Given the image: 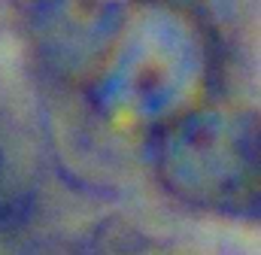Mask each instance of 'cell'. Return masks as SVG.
<instances>
[{"mask_svg":"<svg viewBox=\"0 0 261 255\" xmlns=\"http://www.w3.org/2000/svg\"><path fill=\"white\" fill-rule=\"evenodd\" d=\"M37 197V161L34 149L0 97V225L21 222Z\"/></svg>","mask_w":261,"mask_h":255,"instance_id":"3957f363","label":"cell"},{"mask_svg":"<svg viewBox=\"0 0 261 255\" xmlns=\"http://www.w3.org/2000/svg\"><path fill=\"white\" fill-rule=\"evenodd\" d=\"M155 170L176 200L240 213L261 197V116L234 104H200L161 125Z\"/></svg>","mask_w":261,"mask_h":255,"instance_id":"6da1fadb","label":"cell"},{"mask_svg":"<svg viewBox=\"0 0 261 255\" xmlns=\"http://www.w3.org/2000/svg\"><path fill=\"white\" fill-rule=\"evenodd\" d=\"M206 79V46L195 21L173 6L130 12L107 52L103 97L130 122L167 125L195 107Z\"/></svg>","mask_w":261,"mask_h":255,"instance_id":"7a4b0ae2","label":"cell"}]
</instances>
